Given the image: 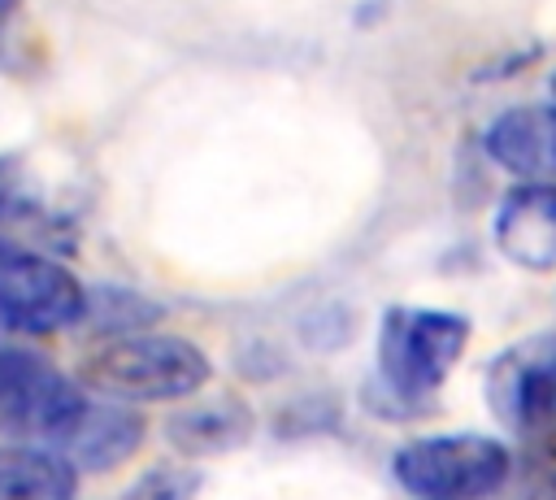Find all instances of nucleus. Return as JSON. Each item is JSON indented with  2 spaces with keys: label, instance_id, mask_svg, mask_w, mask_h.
<instances>
[{
  "label": "nucleus",
  "instance_id": "16",
  "mask_svg": "<svg viewBox=\"0 0 556 500\" xmlns=\"http://www.w3.org/2000/svg\"><path fill=\"white\" fill-rule=\"evenodd\" d=\"M552 91H556V83H552Z\"/></svg>",
  "mask_w": 556,
  "mask_h": 500
},
{
  "label": "nucleus",
  "instance_id": "10",
  "mask_svg": "<svg viewBox=\"0 0 556 500\" xmlns=\"http://www.w3.org/2000/svg\"><path fill=\"white\" fill-rule=\"evenodd\" d=\"M547 135H552V109H508L486 130V152L513 170V174H547Z\"/></svg>",
  "mask_w": 556,
  "mask_h": 500
},
{
  "label": "nucleus",
  "instance_id": "1",
  "mask_svg": "<svg viewBox=\"0 0 556 500\" xmlns=\"http://www.w3.org/2000/svg\"><path fill=\"white\" fill-rule=\"evenodd\" d=\"M83 378L113 400H182L204 387L208 357L182 335H117L83 361Z\"/></svg>",
  "mask_w": 556,
  "mask_h": 500
},
{
  "label": "nucleus",
  "instance_id": "8",
  "mask_svg": "<svg viewBox=\"0 0 556 500\" xmlns=\"http://www.w3.org/2000/svg\"><path fill=\"white\" fill-rule=\"evenodd\" d=\"M143 439V417L126 404H100L91 400L74 435L56 448L74 470H109L126 461Z\"/></svg>",
  "mask_w": 556,
  "mask_h": 500
},
{
  "label": "nucleus",
  "instance_id": "13",
  "mask_svg": "<svg viewBox=\"0 0 556 500\" xmlns=\"http://www.w3.org/2000/svg\"><path fill=\"white\" fill-rule=\"evenodd\" d=\"M35 213H39V196L30 191V183L13 161H0V226L30 222Z\"/></svg>",
  "mask_w": 556,
  "mask_h": 500
},
{
  "label": "nucleus",
  "instance_id": "15",
  "mask_svg": "<svg viewBox=\"0 0 556 500\" xmlns=\"http://www.w3.org/2000/svg\"><path fill=\"white\" fill-rule=\"evenodd\" d=\"M13 4H17V0H0V26L9 22V13H13Z\"/></svg>",
  "mask_w": 556,
  "mask_h": 500
},
{
  "label": "nucleus",
  "instance_id": "14",
  "mask_svg": "<svg viewBox=\"0 0 556 500\" xmlns=\"http://www.w3.org/2000/svg\"><path fill=\"white\" fill-rule=\"evenodd\" d=\"M556 170V109H552V135H547V174Z\"/></svg>",
  "mask_w": 556,
  "mask_h": 500
},
{
  "label": "nucleus",
  "instance_id": "3",
  "mask_svg": "<svg viewBox=\"0 0 556 500\" xmlns=\"http://www.w3.org/2000/svg\"><path fill=\"white\" fill-rule=\"evenodd\" d=\"M391 470L421 500H482L504 483L508 452L486 435H426L404 443Z\"/></svg>",
  "mask_w": 556,
  "mask_h": 500
},
{
  "label": "nucleus",
  "instance_id": "2",
  "mask_svg": "<svg viewBox=\"0 0 556 500\" xmlns=\"http://www.w3.org/2000/svg\"><path fill=\"white\" fill-rule=\"evenodd\" d=\"M87 404L91 400L78 391V383L52 361L22 348H0V435L48 443L56 452L83 422Z\"/></svg>",
  "mask_w": 556,
  "mask_h": 500
},
{
  "label": "nucleus",
  "instance_id": "11",
  "mask_svg": "<svg viewBox=\"0 0 556 500\" xmlns=\"http://www.w3.org/2000/svg\"><path fill=\"white\" fill-rule=\"evenodd\" d=\"M248 430H252V417L235 400L182 409L169 422V439L178 448H187V452H222V448H235L239 439H248Z\"/></svg>",
  "mask_w": 556,
  "mask_h": 500
},
{
  "label": "nucleus",
  "instance_id": "9",
  "mask_svg": "<svg viewBox=\"0 0 556 500\" xmlns=\"http://www.w3.org/2000/svg\"><path fill=\"white\" fill-rule=\"evenodd\" d=\"M74 483V465L52 448H0V500H70Z\"/></svg>",
  "mask_w": 556,
  "mask_h": 500
},
{
  "label": "nucleus",
  "instance_id": "4",
  "mask_svg": "<svg viewBox=\"0 0 556 500\" xmlns=\"http://www.w3.org/2000/svg\"><path fill=\"white\" fill-rule=\"evenodd\" d=\"M465 317L439 309H391L378 330V370L404 400L430 396L465 348Z\"/></svg>",
  "mask_w": 556,
  "mask_h": 500
},
{
  "label": "nucleus",
  "instance_id": "12",
  "mask_svg": "<svg viewBox=\"0 0 556 500\" xmlns=\"http://www.w3.org/2000/svg\"><path fill=\"white\" fill-rule=\"evenodd\" d=\"M195 491H200V474L195 470L161 465V470H148L139 483H130L126 500H195Z\"/></svg>",
  "mask_w": 556,
  "mask_h": 500
},
{
  "label": "nucleus",
  "instance_id": "6",
  "mask_svg": "<svg viewBox=\"0 0 556 500\" xmlns=\"http://www.w3.org/2000/svg\"><path fill=\"white\" fill-rule=\"evenodd\" d=\"M491 409L517 430L556 426V335H530L513 343L486 378Z\"/></svg>",
  "mask_w": 556,
  "mask_h": 500
},
{
  "label": "nucleus",
  "instance_id": "5",
  "mask_svg": "<svg viewBox=\"0 0 556 500\" xmlns=\"http://www.w3.org/2000/svg\"><path fill=\"white\" fill-rule=\"evenodd\" d=\"M0 304L22 335H48L87 313V291L56 261L0 239Z\"/></svg>",
  "mask_w": 556,
  "mask_h": 500
},
{
  "label": "nucleus",
  "instance_id": "7",
  "mask_svg": "<svg viewBox=\"0 0 556 500\" xmlns=\"http://www.w3.org/2000/svg\"><path fill=\"white\" fill-rule=\"evenodd\" d=\"M495 243L526 270L556 265V183H526L495 209Z\"/></svg>",
  "mask_w": 556,
  "mask_h": 500
}]
</instances>
